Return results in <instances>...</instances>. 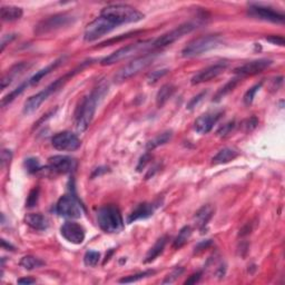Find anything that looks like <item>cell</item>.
<instances>
[{
  "mask_svg": "<svg viewBox=\"0 0 285 285\" xmlns=\"http://www.w3.org/2000/svg\"><path fill=\"white\" fill-rule=\"evenodd\" d=\"M171 137H173V132H171V130H167V132H164L160 135H157L155 138H153L152 141H149L147 143V145H146L147 151H153V149H155L160 146H163V145L169 143L171 139Z\"/></svg>",
  "mask_w": 285,
  "mask_h": 285,
  "instance_id": "28",
  "label": "cell"
},
{
  "mask_svg": "<svg viewBox=\"0 0 285 285\" xmlns=\"http://www.w3.org/2000/svg\"><path fill=\"white\" fill-rule=\"evenodd\" d=\"M86 65H87V64L81 65L77 69L72 70V71H69L68 74H66L62 77H60V78H58L57 80L54 81L53 84L49 85L48 87H46L44 90H42V92H39L37 94L33 95V96H30L28 99H27V102L25 103V105H24V113H25V114L29 115V114H33L34 112L37 111L38 108L40 107V105H42V104L45 101H46V99L49 96H51L52 94L57 92V90L59 89L61 86L66 83L67 80H68L69 78H71V77L74 76L75 74H77V72H78L79 70L83 69V67H85Z\"/></svg>",
  "mask_w": 285,
  "mask_h": 285,
  "instance_id": "3",
  "label": "cell"
},
{
  "mask_svg": "<svg viewBox=\"0 0 285 285\" xmlns=\"http://www.w3.org/2000/svg\"><path fill=\"white\" fill-rule=\"evenodd\" d=\"M201 277H202L201 272H197L195 274H193L186 280V281H185V284H195V283H197L198 281H200Z\"/></svg>",
  "mask_w": 285,
  "mask_h": 285,
  "instance_id": "46",
  "label": "cell"
},
{
  "mask_svg": "<svg viewBox=\"0 0 285 285\" xmlns=\"http://www.w3.org/2000/svg\"><path fill=\"white\" fill-rule=\"evenodd\" d=\"M19 265L21 266L22 269L28 270V271H33V270L42 268V266L45 265V262L42 261L40 259H38V257L27 255V256L22 257V259L20 260Z\"/></svg>",
  "mask_w": 285,
  "mask_h": 285,
  "instance_id": "30",
  "label": "cell"
},
{
  "mask_svg": "<svg viewBox=\"0 0 285 285\" xmlns=\"http://www.w3.org/2000/svg\"><path fill=\"white\" fill-rule=\"evenodd\" d=\"M15 38V35H7V36H3L2 40H1V52H3L4 47L7 46V44H9L11 42V40Z\"/></svg>",
  "mask_w": 285,
  "mask_h": 285,
  "instance_id": "47",
  "label": "cell"
},
{
  "mask_svg": "<svg viewBox=\"0 0 285 285\" xmlns=\"http://www.w3.org/2000/svg\"><path fill=\"white\" fill-rule=\"evenodd\" d=\"M196 28V25L193 22H186L178 27H176L175 29L169 31V33L161 36L160 38H157L155 42L152 43V48H164L167 46H171V44L177 42L178 39L183 38L185 35L189 33Z\"/></svg>",
  "mask_w": 285,
  "mask_h": 285,
  "instance_id": "10",
  "label": "cell"
},
{
  "mask_svg": "<svg viewBox=\"0 0 285 285\" xmlns=\"http://www.w3.org/2000/svg\"><path fill=\"white\" fill-rule=\"evenodd\" d=\"M266 40L273 45H279V46H284V38L282 36H271V37L266 38Z\"/></svg>",
  "mask_w": 285,
  "mask_h": 285,
  "instance_id": "44",
  "label": "cell"
},
{
  "mask_svg": "<svg viewBox=\"0 0 285 285\" xmlns=\"http://www.w3.org/2000/svg\"><path fill=\"white\" fill-rule=\"evenodd\" d=\"M99 260H101V254L96 251H88L86 252V254L84 256V263L86 266H89V268H94L98 264Z\"/></svg>",
  "mask_w": 285,
  "mask_h": 285,
  "instance_id": "33",
  "label": "cell"
},
{
  "mask_svg": "<svg viewBox=\"0 0 285 285\" xmlns=\"http://www.w3.org/2000/svg\"><path fill=\"white\" fill-rule=\"evenodd\" d=\"M12 158V154L10 151H8V149H3L2 153H1V166L4 167L6 164H9Z\"/></svg>",
  "mask_w": 285,
  "mask_h": 285,
  "instance_id": "43",
  "label": "cell"
},
{
  "mask_svg": "<svg viewBox=\"0 0 285 285\" xmlns=\"http://www.w3.org/2000/svg\"><path fill=\"white\" fill-rule=\"evenodd\" d=\"M167 72H169V69H161V70L153 71L152 74L148 76V83L149 84L156 83V81L160 80L162 77H164L167 74Z\"/></svg>",
  "mask_w": 285,
  "mask_h": 285,
  "instance_id": "41",
  "label": "cell"
},
{
  "mask_svg": "<svg viewBox=\"0 0 285 285\" xmlns=\"http://www.w3.org/2000/svg\"><path fill=\"white\" fill-rule=\"evenodd\" d=\"M214 212L215 209L211 204L202 206L201 209L196 212L195 215H194V223H195L196 228L201 230H204L206 225L209 224V222L211 221L212 217H213Z\"/></svg>",
  "mask_w": 285,
  "mask_h": 285,
  "instance_id": "20",
  "label": "cell"
},
{
  "mask_svg": "<svg viewBox=\"0 0 285 285\" xmlns=\"http://www.w3.org/2000/svg\"><path fill=\"white\" fill-rule=\"evenodd\" d=\"M234 127H235V121L234 120L228 121V123H226L225 125L222 126L219 130H217V135H219V136H221V137L228 136V135L232 132Z\"/></svg>",
  "mask_w": 285,
  "mask_h": 285,
  "instance_id": "40",
  "label": "cell"
},
{
  "mask_svg": "<svg viewBox=\"0 0 285 285\" xmlns=\"http://www.w3.org/2000/svg\"><path fill=\"white\" fill-rule=\"evenodd\" d=\"M36 281L34 279H28V278H25V279H19L18 280V283L19 284H33Z\"/></svg>",
  "mask_w": 285,
  "mask_h": 285,
  "instance_id": "49",
  "label": "cell"
},
{
  "mask_svg": "<svg viewBox=\"0 0 285 285\" xmlns=\"http://www.w3.org/2000/svg\"><path fill=\"white\" fill-rule=\"evenodd\" d=\"M273 64L271 59H256L245 62L244 65L236 67L234 69V74L237 76H254L257 74H261L262 71L268 69L269 67Z\"/></svg>",
  "mask_w": 285,
  "mask_h": 285,
  "instance_id": "17",
  "label": "cell"
},
{
  "mask_svg": "<svg viewBox=\"0 0 285 285\" xmlns=\"http://www.w3.org/2000/svg\"><path fill=\"white\" fill-rule=\"evenodd\" d=\"M116 27L117 26L114 22L111 21L110 19H107V18L103 16H99L86 27L84 31V40L87 43L95 42V40L99 39L103 37V36L110 34Z\"/></svg>",
  "mask_w": 285,
  "mask_h": 285,
  "instance_id": "8",
  "label": "cell"
},
{
  "mask_svg": "<svg viewBox=\"0 0 285 285\" xmlns=\"http://www.w3.org/2000/svg\"><path fill=\"white\" fill-rule=\"evenodd\" d=\"M38 197H39V187H35L34 189H31L29 193V196L27 197L26 201V206L29 207H35L36 204L38 203Z\"/></svg>",
  "mask_w": 285,
  "mask_h": 285,
  "instance_id": "37",
  "label": "cell"
},
{
  "mask_svg": "<svg viewBox=\"0 0 285 285\" xmlns=\"http://www.w3.org/2000/svg\"><path fill=\"white\" fill-rule=\"evenodd\" d=\"M175 86L171 84H166L163 86V87L158 90V93L156 95V105L157 107H163L165 104L170 101L171 97L173 96L175 93Z\"/></svg>",
  "mask_w": 285,
  "mask_h": 285,
  "instance_id": "27",
  "label": "cell"
},
{
  "mask_svg": "<svg viewBox=\"0 0 285 285\" xmlns=\"http://www.w3.org/2000/svg\"><path fill=\"white\" fill-rule=\"evenodd\" d=\"M57 214L65 219H79L83 214V209L79 202L71 195H64L59 198L56 205Z\"/></svg>",
  "mask_w": 285,
  "mask_h": 285,
  "instance_id": "11",
  "label": "cell"
},
{
  "mask_svg": "<svg viewBox=\"0 0 285 285\" xmlns=\"http://www.w3.org/2000/svg\"><path fill=\"white\" fill-rule=\"evenodd\" d=\"M192 236V228L191 226H184V228L179 230L178 235L176 236L173 242V247L175 250H179L183 247L185 244L188 242V239Z\"/></svg>",
  "mask_w": 285,
  "mask_h": 285,
  "instance_id": "29",
  "label": "cell"
},
{
  "mask_svg": "<svg viewBox=\"0 0 285 285\" xmlns=\"http://www.w3.org/2000/svg\"><path fill=\"white\" fill-rule=\"evenodd\" d=\"M48 166L55 173L67 174L76 170L77 161L70 156L55 155L48 160Z\"/></svg>",
  "mask_w": 285,
  "mask_h": 285,
  "instance_id": "14",
  "label": "cell"
},
{
  "mask_svg": "<svg viewBox=\"0 0 285 285\" xmlns=\"http://www.w3.org/2000/svg\"><path fill=\"white\" fill-rule=\"evenodd\" d=\"M52 144L54 148L58 151L74 152L80 147L81 142L76 134L71 132H61L52 138Z\"/></svg>",
  "mask_w": 285,
  "mask_h": 285,
  "instance_id": "12",
  "label": "cell"
},
{
  "mask_svg": "<svg viewBox=\"0 0 285 285\" xmlns=\"http://www.w3.org/2000/svg\"><path fill=\"white\" fill-rule=\"evenodd\" d=\"M212 245V239H207V241H203L197 246H195V253H200L202 251L206 250L207 247H210Z\"/></svg>",
  "mask_w": 285,
  "mask_h": 285,
  "instance_id": "45",
  "label": "cell"
},
{
  "mask_svg": "<svg viewBox=\"0 0 285 285\" xmlns=\"http://www.w3.org/2000/svg\"><path fill=\"white\" fill-rule=\"evenodd\" d=\"M156 207H157V205L154 204V203H143V204H139L128 216L127 223L130 224L135 221L147 219V217L152 216L154 214Z\"/></svg>",
  "mask_w": 285,
  "mask_h": 285,
  "instance_id": "19",
  "label": "cell"
},
{
  "mask_svg": "<svg viewBox=\"0 0 285 285\" xmlns=\"http://www.w3.org/2000/svg\"><path fill=\"white\" fill-rule=\"evenodd\" d=\"M148 47L152 48V42H141V43L127 45V46L121 47L118 49V51H116L113 54H111L110 56L104 58V59L101 61V64L103 66L114 65L116 64V62H119L121 60L126 59V58L134 56L135 54H138L139 52L145 51V49H147Z\"/></svg>",
  "mask_w": 285,
  "mask_h": 285,
  "instance_id": "9",
  "label": "cell"
},
{
  "mask_svg": "<svg viewBox=\"0 0 285 285\" xmlns=\"http://www.w3.org/2000/svg\"><path fill=\"white\" fill-rule=\"evenodd\" d=\"M184 272V269L183 268H177V269H175L171 271V272L167 275L166 279L163 281L162 283L163 284H171V283H173L175 282L176 280H177L179 277H180V274H182Z\"/></svg>",
  "mask_w": 285,
  "mask_h": 285,
  "instance_id": "38",
  "label": "cell"
},
{
  "mask_svg": "<svg viewBox=\"0 0 285 285\" xmlns=\"http://www.w3.org/2000/svg\"><path fill=\"white\" fill-rule=\"evenodd\" d=\"M22 9L16 6H2L1 10H0V17H1L2 21H15L20 19L22 17Z\"/></svg>",
  "mask_w": 285,
  "mask_h": 285,
  "instance_id": "25",
  "label": "cell"
},
{
  "mask_svg": "<svg viewBox=\"0 0 285 285\" xmlns=\"http://www.w3.org/2000/svg\"><path fill=\"white\" fill-rule=\"evenodd\" d=\"M97 223L106 233H118L124 228V220L119 209L115 205L103 206L97 212Z\"/></svg>",
  "mask_w": 285,
  "mask_h": 285,
  "instance_id": "4",
  "label": "cell"
},
{
  "mask_svg": "<svg viewBox=\"0 0 285 285\" xmlns=\"http://www.w3.org/2000/svg\"><path fill=\"white\" fill-rule=\"evenodd\" d=\"M226 68H228V62H225V61L217 62V64L209 66V67H206V68L202 69L201 71H198L197 74L192 78L191 83L192 85L206 83V81H210L212 79L216 78V77L220 76L221 74H223V72L226 70Z\"/></svg>",
  "mask_w": 285,
  "mask_h": 285,
  "instance_id": "15",
  "label": "cell"
},
{
  "mask_svg": "<svg viewBox=\"0 0 285 285\" xmlns=\"http://www.w3.org/2000/svg\"><path fill=\"white\" fill-rule=\"evenodd\" d=\"M25 223L31 228L37 230H45L48 228L49 221L40 213H30L25 216Z\"/></svg>",
  "mask_w": 285,
  "mask_h": 285,
  "instance_id": "23",
  "label": "cell"
},
{
  "mask_svg": "<svg viewBox=\"0 0 285 285\" xmlns=\"http://www.w3.org/2000/svg\"><path fill=\"white\" fill-rule=\"evenodd\" d=\"M29 68L28 62H20V64H17L15 66H12L10 69H9L6 74L3 75L1 79V89H4L8 87L13 80H16L21 74H24L26 69Z\"/></svg>",
  "mask_w": 285,
  "mask_h": 285,
  "instance_id": "21",
  "label": "cell"
},
{
  "mask_svg": "<svg viewBox=\"0 0 285 285\" xmlns=\"http://www.w3.org/2000/svg\"><path fill=\"white\" fill-rule=\"evenodd\" d=\"M101 16L107 18L118 27L124 24H133L144 19V13L128 4H111L105 7Z\"/></svg>",
  "mask_w": 285,
  "mask_h": 285,
  "instance_id": "2",
  "label": "cell"
},
{
  "mask_svg": "<svg viewBox=\"0 0 285 285\" xmlns=\"http://www.w3.org/2000/svg\"><path fill=\"white\" fill-rule=\"evenodd\" d=\"M25 167L30 174H35V173H37L38 171H40V164L37 158H33V157L27 158V160L25 161Z\"/></svg>",
  "mask_w": 285,
  "mask_h": 285,
  "instance_id": "36",
  "label": "cell"
},
{
  "mask_svg": "<svg viewBox=\"0 0 285 285\" xmlns=\"http://www.w3.org/2000/svg\"><path fill=\"white\" fill-rule=\"evenodd\" d=\"M154 59H155V55H154V54H147V55L138 57L133 61L128 62L127 65H125L123 68H120L117 71L114 78L115 81L116 83H123V81L136 76L142 70L146 69L147 67L152 64Z\"/></svg>",
  "mask_w": 285,
  "mask_h": 285,
  "instance_id": "7",
  "label": "cell"
},
{
  "mask_svg": "<svg viewBox=\"0 0 285 285\" xmlns=\"http://www.w3.org/2000/svg\"><path fill=\"white\" fill-rule=\"evenodd\" d=\"M154 273V271H145V272L143 273H138V274H135V275H130V277H127V278H124V279H121L120 280V283H133V282H137L139 281V280H143L145 278H148V277H151V275H153Z\"/></svg>",
  "mask_w": 285,
  "mask_h": 285,
  "instance_id": "34",
  "label": "cell"
},
{
  "mask_svg": "<svg viewBox=\"0 0 285 285\" xmlns=\"http://www.w3.org/2000/svg\"><path fill=\"white\" fill-rule=\"evenodd\" d=\"M149 160V155L148 154H146V155H144L142 158H141V161H139V164L137 166V171H142V169H144L145 165L147 164V162Z\"/></svg>",
  "mask_w": 285,
  "mask_h": 285,
  "instance_id": "48",
  "label": "cell"
},
{
  "mask_svg": "<svg viewBox=\"0 0 285 285\" xmlns=\"http://www.w3.org/2000/svg\"><path fill=\"white\" fill-rule=\"evenodd\" d=\"M60 233L66 241L72 244H81L85 241V228L75 222H66L60 228Z\"/></svg>",
  "mask_w": 285,
  "mask_h": 285,
  "instance_id": "16",
  "label": "cell"
},
{
  "mask_svg": "<svg viewBox=\"0 0 285 285\" xmlns=\"http://www.w3.org/2000/svg\"><path fill=\"white\" fill-rule=\"evenodd\" d=\"M75 19L76 18L69 15V13H57V15L51 16L38 22V25L36 26L35 28V34L37 36H42L53 33V31L59 30L64 28V27L71 25L72 22L75 21Z\"/></svg>",
  "mask_w": 285,
  "mask_h": 285,
  "instance_id": "6",
  "label": "cell"
},
{
  "mask_svg": "<svg viewBox=\"0 0 285 285\" xmlns=\"http://www.w3.org/2000/svg\"><path fill=\"white\" fill-rule=\"evenodd\" d=\"M248 13L252 17L271 22H284L285 19L283 13L274 10L271 7L262 6V4H251L250 8H248Z\"/></svg>",
  "mask_w": 285,
  "mask_h": 285,
  "instance_id": "13",
  "label": "cell"
},
{
  "mask_svg": "<svg viewBox=\"0 0 285 285\" xmlns=\"http://www.w3.org/2000/svg\"><path fill=\"white\" fill-rule=\"evenodd\" d=\"M238 155H239V153L237 149H235L233 147H225L223 149H221V151L213 157V160H212V164L213 165L226 164V163L234 161Z\"/></svg>",
  "mask_w": 285,
  "mask_h": 285,
  "instance_id": "22",
  "label": "cell"
},
{
  "mask_svg": "<svg viewBox=\"0 0 285 285\" xmlns=\"http://www.w3.org/2000/svg\"><path fill=\"white\" fill-rule=\"evenodd\" d=\"M167 239H169L167 236H163L157 239L156 243L154 244V246L148 251L146 257H145V261H144L145 263H151V262H153L156 259V257H158L162 254L167 244Z\"/></svg>",
  "mask_w": 285,
  "mask_h": 285,
  "instance_id": "26",
  "label": "cell"
},
{
  "mask_svg": "<svg viewBox=\"0 0 285 285\" xmlns=\"http://www.w3.org/2000/svg\"><path fill=\"white\" fill-rule=\"evenodd\" d=\"M223 116V112L216 111V112H210L206 114L198 117L195 120V130L198 134H207L213 129L217 121L221 119Z\"/></svg>",
  "mask_w": 285,
  "mask_h": 285,
  "instance_id": "18",
  "label": "cell"
},
{
  "mask_svg": "<svg viewBox=\"0 0 285 285\" xmlns=\"http://www.w3.org/2000/svg\"><path fill=\"white\" fill-rule=\"evenodd\" d=\"M221 44V37L217 35L202 36L192 40L182 51V56L185 58H192L203 55L204 53L212 51Z\"/></svg>",
  "mask_w": 285,
  "mask_h": 285,
  "instance_id": "5",
  "label": "cell"
},
{
  "mask_svg": "<svg viewBox=\"0 0 285 285\" xmlns=\"http://www.w3.org/2000/svg\"><path fill=\"white\" fill-rule=\"evenodd\" d=\"M30 84H29V80L28 81H26V83H24V84H21L19 87L18 88H16L15 90H12L11 93H9L7 96H4L3 98H2V101H1V105H2V107H4L7 105V104H9V103H11L13 99H15L18 95H20L22 92H24V90L28 87Z\"/></svg>",
  "mask_w": 285,
  "mask_h": 285,
  "instance_id": "31",
  "label": "cell"
},
{
  "mask_svg": "<svg viewBox=\"0 0 285 285\" xmlns=\"http://www.w3.org/2000/svg\"><path fill=\"white\" fill-rule=\"evenodd\" d=\"M64 59H65V57L58 58V59H56L55 61H53L51 65H48V66L45 67V68L40 69L39 71L36 72V74L29 79V84L30 85H37L39 81L44 78V77H46L47 75L51 74L54 69H56L57 67L59 66L62 61H64Z\"/></svg>",
  "mask_w": 285,
  "mask_h": 285,
  "instance_id": "24",
  "label": "cell"
},
{
  "mask_svg": "<svg viewBox=\"0 0 285 285\" xmlns=\"http://www.w3.org/2000/svg\"><path fill=\"white\" fill-rule=\"evenodd\" d=\"M257 125H259V120H257L256 117H251V118L243 121L242 127L244 129V132L248 133V132H252L253 129H255Z\"/></svg>",
  "mask_w": 285,
  "mask_h": 285,
  "instance_id": "39",
  "label": "cell"
},
{
  "mask_svg": "<svg viewBox=\"0 0 285 285\" xmlns=\"http://www.w3.org/2000/svg\"><path fill=\"white\" fill-rule=\"evenodd\" d=\"M205 96H206V92H203L200 95H197V96L193 97L191 99V102L187 104V110H193V108H195L198 104L203 101V98H204Z\"/></svg>",
  "mask_w": 285,
  "mask_h": 285,
  "instance_id": "42",
  "label": "cell"
},
{
  "mask_svg": "<svg viewBox=\"0 0 285 285\" xmlns=\"http://www.w3.org/2000/svg\"><path fill=\"white\" fill-rule=\"evenodd\" d=\"M262 85H263V81H261L260 84H256L255 86H253L252 88L248 89L247 92L245 93V95H244V103H245L246 105H251V104L253 103L255 95L257 92H259L260 88L262 87Z\"/></svg>",
  "mask_w": 285,
  "mask_h": 285,
  "instance_id": "35",
  "label": "cell"
},
{
  "mask_svg": "<svg viewBox=\"0 0 285 285\" xmlns=\"http://www.w3.org/2000/svg\"><path fill=\"white\" fill-rule=\"evenodd\" d=\"M108 92V86L106 83H101L96 88L90 93L88 96H86L83 102L80 103L76 111V128L78 132H85L89 127L90 123L96 113L97 105L101 102V99L105 96Z\"/></svg>",
  "mask_w": 285,
  "mask_h": 285,
  "instance_id": "1",
  "label": "cell"
},
{
  "mask_svg": "<svg viewBox=\"0 0 285 285\" xmlns=\"http://www.w3.org/2000/svg\"><path fill=\"white\" fill-rule=\"evenodd\" d=\"M238 79H239V77H236V78H234V79H230L228 83L224 86V87H222L219 90V93L216 94L214 101H220V99L223 98L225 95H228L229 92H232L235 86H236V84L238 83Z\"/></svg>",
  "mask_w": 285,
  "mask_h": 285,
  "instance_id": "32",
  "label": "cell"
}]
</instances>
